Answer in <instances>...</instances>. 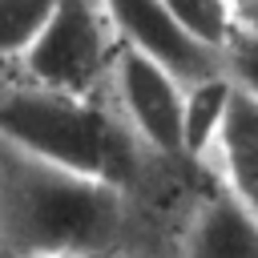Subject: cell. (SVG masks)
Returning <instances> with one entry per match:
<instances>
[{"label":"cell","mask_w":258,"mask_h":258,"mask_svg":"<svg viewBox=\"0 0 258 258\" xmlns=\"http://www.w3.org/2000/svg\"><path fill=\"white\" fill-rule=\"evenodd\" d=\"M125 194L0 141V258H113Z\"/></svg>","instance_id":"cell-1"},{"label":"cell","mask_w":258,"mask_h":258,"mask_svg":"<svg viewBox=\"0 0 258 258\" xmlns=\"http://www.w3.org/2000/svg\"><path fill=\"white\" fill-rule=\"evenodd\" d=\"M0 141L60 169L121 185L141 145L121 113L97 97H69L36 85H0Z\"/></svg>","instance_id":"cell-2"},{"label":"cell","mask_w":258,"mask_h":258,"mask_svg":"<svg viewBox=\"0 0 258 258\" xmlns=\"http://www.w3.org/2000/svg\"><path fill=\"white\" fill-rule=\"evenodd\" d=\"M117 36L101 0H56L48 24L20 56L24 81L36 89L97 97L109 85Z\"/></svg>","instance_id":"cell-3"},{"label":"cell","mask_w":258,"mask_h":258,"mask_svg":"<svg viewBox=\"0 0 258 258\" xmlns=\"http://www.w3.org/2000/svg\"><path fill=\"white\" fill-rule=\"evenodd\" d=\"M105 89L113 93L121 121L145 149L161 157H181V93L185 89L165 69L117 44Z\"/></svg>","instance_id":"cell-4"},{"label":"cell","mask_w":258,"mask_h":258,"mask_svg":"<svg viewBox=\"0 0 258 258\" xmlns=\"http://www.w3.org/2000/svg\"><path fill=\"white\" fill-rule=\"evenodd\" d=\"M101 4H105L117 44L153 60L157 69H165L181 89L226 73V60L218 52L202 48L198 40H189L181 32V24L169 16L165 0H101Z\"/></svg>","instance_id":"cell-5"},{"label":"cell","mask_w":258,"mask_h":258,"mask_svg":"<svg viewBox=\"0 0 258 258\" xmlns=\"http://www.w3.org/2000/svg\"><path fill=\"white\" fill-rule=\"evenodd\" d=\"M222 173V189L250 214L258 218V101L246 97L234 85V101L226 113V125L210 149V157Z\"/></svg>","instance_id":"cell-6"},{"label":"cell","mask_w":258,"mask_h":258,"mask_svg":"<svg viewBox=\"0 0 258 258\" xmlns=\"http://www.w3.org/2000/svg\"><path fill=\"white\" fill-rule=\"evenodd\" d=\"M185 254L189 258H258V218H250L222 189L198 210Z\"/></svg>","instance_id":"cell-7"},{"label":"cell","mask_w":258,"mask_h":258,"mask_svg":"<svg viewBox=\"0 0 258 258\" xmlns=\"http://www.w3.org/2000/svg\"><path fill=\"white\" fill-rule=\"evenodd\" d=\"M230 101H234V81L226 73L206 77L181 93V157L185 161L210 157V149L226 125Z\"/></svg>","instance_id":"cell-8"},{"label":"cell","mask_w":258,"mask_h":258,"mask_svg":"<svg viewBox=\"0 0 258 258\" xmlns=\"http://www.w3.org/2000/svg\"><path fill=\"white\" fill-rule=\"evenodd\" d=\"M165 8L189 40H198L202 48H210L218 56H226L234 36L242 32V24L226 0H165Z\"/></svg>","instance_id":"cell-9"},{"label":"cell","mask_w":258,"mask_h":258,"mask_svg":"<svg viewBox=\"0 0 258 258\" xmlns=\"http://www.w3.org/2000/svg\"><path fill=\"white\" fill-rule=\"evenodd\" d=\"M56 0H0V64L20 60L48 24Z\"/></svg>","instance_id":"cell-10"},{"label":"cell","mask_w":258,"mask_h":258,"mask_svg":"<svg viewBox=\"0 0 258 258\" xmlns=\"http://www.w3.org/2000/svg\"><path fill=\"white\" fill-rule=\"evenodd\" d=\"M226 77L246 93V97H254L258 101V28H242L238 36H234V44L226 48Z\"/></svg>","instance_id":"cell-11"},{"label":"cell","mask_w":258,"mask_h":258,"mask_svg":"<svg viewBox=\"0 0 258 258\" xmlns=\"http://www.w3.org/2000/svg\"><path fill=\"white\" fill-rule=\"evenodd\" d=\"M242 28H258V0H226Z\"/></svg>","instance_id":"cell-12"}]
</instances>
